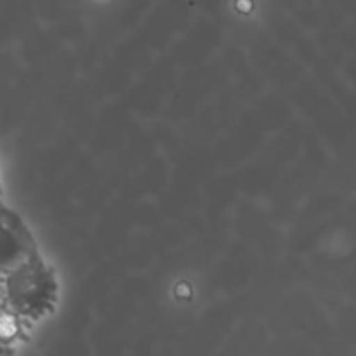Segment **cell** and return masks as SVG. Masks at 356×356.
Masks as SVG:
<instances>
[{
    "label": "cell",
    "instance_id": "obj_3",
    "mask_svg": "<svg viewBox=\"0 0 356 356\" xmlns=\"http://www.w3.org/2000/svg\"><path fill=\"white\" fill-rule=\"evenodd\" d=\"M23 322L24 320H21L2 302L0 305V344L13 346V341L21 334Z\"/></svg>",
    "mask_w": 356,
    "mask_h": 356
},
{
    "label": "cell",
    "instance_id": "obj_4",
    "mask_svg": "<svg viewBox=\"0 0 356 356\" xmlns=\"http://www.w3.org/2000/svg\"><path fill=\"white\" fill-rule=\"evenodd\" d=\"M0 356H14L13 346H7V344H0Z\"/></svg>",
    "mask_w": 356,
    "mask_h": 356
},
{
    "label": "cell",
    "instance_id": "obj_5",
    "mask_svg": "<svg viewBox=\"0 0 356 356\" xmlns=\"http://www.w3.org/2000/svg\"><path fill=\"white\" fill-rule=\"evenodd\" d=\"M3 302V282H2V277H0V305Z\"/></svg>",
    "mask_w": 356,
    "mask_h": 356
},
{
    "label": "cell",
    "instance_id": "obj_1",
    "mask_svg": "<svg viewBox=\"0 0 356 356\" xmlns=\"http://www.w3.org/2000/svg\"><path fill=\"white\" fill-rule=\"evenodd\" d=\"M3 305L24 322L40 320L56 305L58 284L51 268L38 254L2 277Z\"/></svg>",
    "mask_w": 356,
    "mask_h": 356
},
{
    "label": "cell",
    "instance_id": "obj_2",
    "mask_svg": "<svg viewBox=\"0 0 356 356\" xmlns=\"http://www.w3.org/2000/svg\"><path fill=\"white\" fill-rule=\"evenodd\" d=\"M35 240L23 219L0 200V277L35 256Z\"/></svg>",
    "mask_w": 356,
    "mask_h": 356
}]
</instances>
